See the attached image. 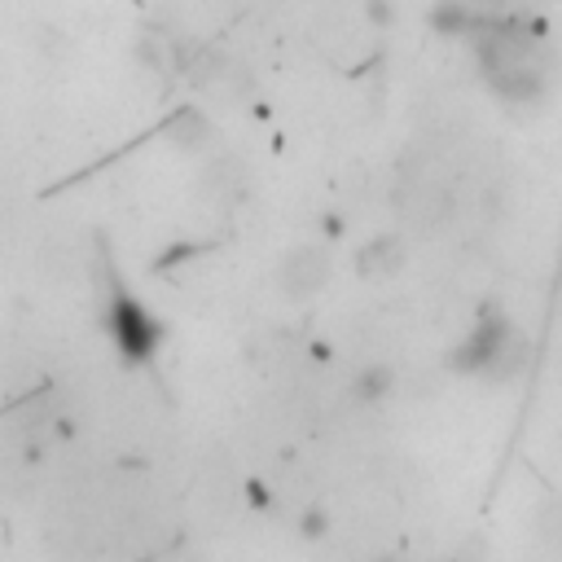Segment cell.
Wrapping results in <instances>:
<instances>
[{"label":"cell","instance_id":"obj_1","mask_svg":"<svg viewBox=\"0 0 562 562\" xmlns=\"http://www.w3.org/2000/svg\"><path fill=\"white\" fill-rule=\"evenodd\" d=\"M448 365L457 374H470L483 383H514L531 365V343L505 313L488 308L483 317H475L466 343L448 356Z\"/></svg>","mask_w":562,"mask_h":562},{"label":"cell","instance_id":"obj_2","mask_svg":"<svg viewBox=\"0 0 562 562\" xmlns=\"http://www.w3.org/2000/svg\"><path fill=\"white\" fill-rule=\"evenodd\" d=\"M391 207H396V215H400L409 229H418V233H440V229H448L453 215H457L453 189H448L440 176H431V172H409V167L396 176Z\"/></svg>","mask_w":562,"mask_h":562},{"label":"cell","instance_id":"obj_3","mask_svg":"<svg viewBox=\"0 0 562 562\" xmlns=\"http://www.w3.org/2000/svg\"><path fill=\"white\" fill-rule=\"evenodd\" d=\"M189 80H194L198 93H207V97H215V102H224V106H242V102L255 97V71H250L237 54H229V49H220V45L194 49V58H189Z\"/></svg>","mask_w":562,"mask_h":562},{"label":"cell","instance_id":"obj_4","mask_svg":"<svg viewBox=\"0 0 562 562\" xmlns=\"http://www.w3.org/2000/svg\"><path fill=\"white\" fill-rule=\"evenodd\" d=\"M277 291L286 295L291 304H308L317 300L330 277H335V255H330V242H295L286 255L277 259Z\"/></svg>","mask_w":562,"mask_h":562},{"label":"cell","instance_id":"obj_5","mask_svg":"<svg viewBox=\"0 0 562 562\" xmlns=\"http://www.w3.org/2000/svg\"><path fill=\"white\" fill-rule=\"evenodd\" d=\"M106 326H110V335H115L119 352H124V356H132V361H145V356L159 348V339H163L159 321H154V317L132 300V295H115V300H110Z\"/></svg>","mask_w":562,"mask_h":562},{"label":"cell","instance_id":"obj_6","mask_svg":"<svg viewBox=\"0 0 562 562\" xmlns=\"http://www.w3.org/2000/svg\"><path fill=\"white\" fill-rule=\"evenodd\" d=\"M409 264V246L400 233H378L356 250V272L370 281H391L396 272H405Z\"/></svg>","mask_w":562,"mask_h":562},{"label":"cell","instance_id":"obj_7","mask_svg":"<svg viewBox=\"0 0 562 562\" xmlns=\"http://www.w3.org/2000/svg\"><path fill=\"white\" fill-rule=\"evenodd\" d=\"M198 194H202L207 202H215V207H233V202L246 194V167H242L237 159H215V163H207L202 176H198Z\"/></svg>","mask_w":562,"mask_h":562},{"label":"cell","instance_id":"obj_8","mask_svg":"<svg viewBox=\"0 0 562 562\" xmlns=\"http://www.w3.org/2000/svg\"><path fill=\"white\" fill-rule=\"evenodd\" d=\"M167 141L176 145V150H207V141H211V119L198 110V106H180L172 119H167Z\"/></svg>","mask_w":562,"mask_h":562},{"label":"cell","instance_id":"obj_9","mask_svg":"<svg viewBox=\"0 0 562 562\" xmlns=\"http://www.w3.org/2000/svg\"><path fill=\"white\" fill-rule=\"evenodd\" d=\"M483 23V14L470 5V0H440L431 10V27L448 40H461V36H475V27Z\"/></svg>","mask_w":562,"mask_h":562},{"label":"cell","instance_id":"obj_10","mask_svg":"<svg viewBox=\"0 0 562 562\" xmlns=\"http://www.w3.org/2000/svg\"><path fill=\"white\" fill-rule=\"evenodd\" d=\"M391 391H396V370L383 365V361H370V365L352 378V400H361V405H383Z\"/></svg>","mask_w":562,"mask_h":562},{"label":"cell","instance_id":"obj_11","mask_svg":"<svg viewBox=\"0 0 562 562\" xmlns=\"http://www.w3.org/2000/svg\"><path fill=\"white\" fill-rule=\"evenodd\" d=\"M536 540H540L545 549L562 553V496H553V501H545V505L536 510Z\"/></svg>","mask_w":562,"mask_h":562},{"label":"cell","instance_id":"obj_12","mask_svg":"<svg viewBox=\"0 0 562 562\" xmlns=\"http://www.w3.org/2000/svg\"><path fill=\"white\" fill-rule=\"evenodd\" d=\"M330 514H326V505H308V510H300V536L304 540H326L330 536Z\"/></svg>","mask_w":562,"mask_h":562},{"label":"cell","instance_id":"obj_13","mask_svg":"<svg viewBox=\"0 0 562 562\" xmlns=\"http://www.w3.org/2000/svg\"><path fill=\"white\" fill-rule=\"evenodd\" d=\"M365 19H370V27H391L396 23V5L391 0H365Z\"/></svg>","mask_w":562,"mask_h":562},{"label":"cell","instance_id":"obj_14","mask_svg":"<svg viewBox=\"0 0 562 562\" xmlns=\"http://www.w3.org/2000/svg\"><path fill=\"white\" fill-rule=\"evenodd\" d=\"M321 233H326L321 242H330V246H335V242L343 237V215H321Z\"/></svg>","mask_w":562,"mask_h":562}]
</instances>
